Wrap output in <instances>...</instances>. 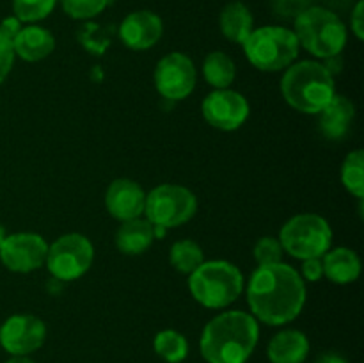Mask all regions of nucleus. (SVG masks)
I'll return each mask as SVG.
<instances>
[{"label":"nucleus","mask_w":364,"mask_h":363,"mask_svg":"<svg viewBox=\"0 0 364 363\" xmlns=\"http://www.w3.org/2000/svg\"><path fill=\"white\" fill-rule=\"evenodd\" d=\"M252 313L269 326L294 320L306 302V285L301 274L288 263L259 265L247 287Z\"/></svg>","instance_id":"1"},{"label":"nucleus","mask_w":364,"mask_h":363,"mask_svg":"<svg viewBox=\"0 0 364 363\" xmlns=\"http://www.w3.org/2000/svg\"><path fill=\"white\" fill-rule=\"evenodd\" d=\"M258 322L245 312H226L210 320L201 335L208 363H245L258 344Z\"/></svg>","instance_id":"2"},{"label":"nucleus","mask_w":364,"mask_h":363,"mask_svg":"<svg viewBox=\"0 0 364 363\" xmlns=\"http://www.w3.org/2000/svg\"><path fill=\"white\" fill-rule=\"evenodd\" d=\"M281 91L295 110L304 114H320L336 95L333 75L315 60H302L288 68Z\"/></svg>","instance_id":"3"},{"label":"nucleus","mask_w":364,"mask_h":363,"mask_svg":"<svg viewBox=\"0 0 364 363\" xmlns=\"http://www.w3.org/2000/svg\"><path fill=\"white\" fill-rule=\"evenodd\" d=\"M299 45L322 59L340 56L347 43V27L336 13L326 7L309 6L295 18Z\"/></svg>","instance_id":"4"},{"label":"nucleus","mask_w":364,"mask_h":363,"mask_svg":"<svg viewBox=\"0 0 364 363\" xmlns=\"http://www.w3.org/2000/svg\"><path fill=\"white\" fill-rule=\"evenodd\" d=\"M188 276L191 294L206 308H226L237 301L244 288V278L238 267L224 260L203 262Z\"/></svg>","instance_id":"5"},{"label":"nucleus","mask_w":364,"mask_h":363,"mask_svg":"<svg viewBox=\"0 0 364 363\" xmlns=\"http://www.w3.org/2000/svg\"><path fill=\"white\" fill-rule=\"evenodd\" d=\"M242 46L255 68L262 71H279L294 63L301 45L290 28L262 27L252 31Z\"/></svg>","instance_id":"6"},{"label":"nucleus","mask_w":364,"mask_h":363,"mask_svg":"<svg viewBox=\"0 0 364 363\" xmlns=\"http://www.w3.org/2000/svg\"><path fill=\"white\" fill-rule=\"evenodd\" d=\"M283 251L294 258H322L331 248L333 231L329 223L316 214H301L288 221L279 235Z\"/></svg>","instance_id":"7"},{"label":"nucleus","mask_w":364,"mask_h":363,"mask_svg":"<svg viewBox=\"0 0 364 363\" xmlns=\"http://www.w3.org/2000/svg\"><path fill=\"white\" fill-rule=\"evenodd\" d=\"M198 199L188 189L181 185H159L146 196L144 214L148 221L156 226L176 228L194 217Z\"/></svg>","instance_id":"8"},{"label":"nucleus","mask_w":364,"mask_h":363,"mask_svg":"<svg viewBox=\"0 0 364 363\" xmlns=\"http://www.w3.org/2000/svg\"><path fill=\"white\" fill-rule=\"evenodd\" d=\"M95 260L91 241L80 233H68L48 246L46 267L55 280L73 281L84 276Z\"/></svg>","instance_id":"9"},{"label":"nucleus","mask_w":364,"mask_h":363,"mask_svg":"<svg viewBox=\"0 0 364 363\" xmlns=\"http://www.w3.org/2000/svg\"><path fill=\"white\" fill-rule=\"evenodd\" d=\"M155 85L164 98H187L196 88V68L191 57L180 52L162 57L155 68Z\"/></svg>","instance_id":"10"},{"label":"nucleus","mask_w":364,"mask_h":363,"mask_svg":"<svg viewBox=\"0 0 364 363\" xmlns=\"http://www.w3.org/2000/svg\"><path fill=\"white\" fill-rule=\"evenodd\" d=\"M48 244L41 235L14 233L6 237L0 248V260L13 273H31L45 263Z\"/></svg>","instance_id":"11"},{"label":"nucleus","mask_w":364,"mask_h":363,"mask_svg":"<svg viewBox=\"0 0 364 363\" xmlns=\"http://www.w3.org/2000/svg\"><path fill=\"white\" fill-rule=\"evenodd\" d=\"M203 116L219 130H237L249 117V103L240 93L217 89L203 100Z\"/></svg>","instance_id":"12"},{"label":"nucleus","mask_w":364,"mask_h":363,"mask_svg":"<svg viewBox=\"0 0 364 363\" xmlns=\"http://www.w3.org/2000/svg\"><path fill=\"white\" fill-rule=\"evenodd\" d=\"M46 337V327L34 315H13L0 327V344L13 356L38 351Z\"/></svg>","instance_id":"13"},{"label":"nucleus","mask_w":364,"mask_h":363,"mask_svg":"<svg viewBox=\"0 0 364 363\" xmlns=\"http://www.w3.org/2000/svg\"><path fill=\"white\" fill-rule=\"evenodd\" d=\"M117 32L128 48L148 50L162 38L164 25L159 14L151 11H135L121 21Z\"/></svg>","instance_id":"14"},{"label":"nucleus","mask_w":364,"mask_h":363,"mask_svg":"<svg viewBox=\"0 0 364 363\" xmlns=\"http://www.w3.org/2000/svg\"><path fill=\"white\" fill-rule=\"evenodd\" d=\"M146 194L139 184L128 178H119L110 184L105 194V206L112 217L119 221L137 219L144 212Z\"/></svg>","instance_id":"15"},{"label":"nucleus","mask_w":364,"mask_h":363,"mask_svg":"<svg viewBox=\"0 0 364 363\" xmlns=\"http://www.w3.org/2000/svg\"><path fill=\"white\" fill-rule=\"evenodd\" d=\"M53 48H55V39H53L52 32L38 27V25L21 28L16 38L13 39L14 56H20L28 63L45 59L53 52Z\"/></svg>","instance_id":"16"},{"label":"nucleus","mask_w":364,"mask_h":363,"mask_svg":"<svg viewBox=\"0 0 364 363\" xmlns=\"http://www.w3.org/2000/svg\"><path fill=\"white\" fill-rule=\"evenodd\" d=\"M308 352V337L297 330L281 331L269 344V359L272 363H302Z\"/></svg>","instance_id":"17"},{"label":"nucleus","mask_w":364,"mask_h":363,"mask_svg":"<svg viewBox=\"0 0 364 363\" xmlns=\"http://www.w3.org/2000/svg\"><path fill=\"white\" fill-rule=\"evenodd\" d=\"M354 103L348 98L334 95L333 100L320 112V130L329 139H341L354 120Z\"/></svg>","instance_id":"18"},{"label":"nucleus","mask_w":364,"mask_h":363,"mask_svg":"<svg viewBox=\"0 0 364 363\" xmlns=\"http://www.w3.org/2000/svg\"><path fill=\"white\" fill-rule=\"evenodd\" d=\"M323 274L336 285L352 283L361 274V260L352 249L336 248L323 255Z\"/></svg>","instance_id":"19"},{"label":"nucleus","mask_w":364,"mask_h":363,"mask_svg":"<svg viewBox=\"0 0 364 363\" xmlns=\"http://www.w3.org/2000/svg\"><path fill=\"white\" fill-rule=\"evenodd\" d=\"M155 233L148 219L124 221L116 233V246L124 255H141L151 246Z\"/></svg>","instance_id":"20"},{"label":"nucleus","mask_w":364,"mask_h":363,"mask_svg":"<svg viewBox=\"0 0 364 363\" xmlns=\"http://www.w3.org/2000/svg\"><path fill=\"white\" fill-rule=\"evenodd\" d=\"M252 14L247 6L242 2H230L219 16L220 32L233 43H244L247 36L251 34L252 28Z\"/></svg>","instance_id":"21"},{"label":"nucleus","mask_w":364,"mask_h":363,"mask_svg":"<svg viewBox=\"0 0 364 363\" xmlns=\"http://www.w3.org/2000/svg\"><path fill=\"white\" fill-rule=\"evenodd\" d=\"M203 75L206 82L212 84L217 89H228L235 80V63L228 53L224 52H212L205 59L203 64Z\"/></svg>","instance_id":"22"},{"label":"nucleus","mask_w":364,"mask_h":363,"mask_svg":"<svg viewBox=\"0 0 364 363\" xmlns=\"http://www.w3.org/2000/svg\"><path fill=\"white\" fill-rule=\"evenodd\" d=\"M155 351L156 354L167 363H180L187 358L188 344L181 333L174 330H164L155 337Z\"/></svg>","instance_id":"23"},{"label":"nucleus","mask_w":364,"mask_h":363,"mask_svg":"<svg viewBox=\"0 0 364 363\" xmlns=\"http://www.w3.org/2000/svg\"><path fill=\"white\" fill-rule=\"evenodd\" d=\"M205 262L203 249L194 241H178L171 248V265L183 274H192Z\"/></svg>","instance_id":"24"},{"label":"nucleus","mask_w":364,"mask_h":363,"mask_svg":"<svg viewBox=\"0 0 364 363\" xmlns=\"http://www.w3.org/2000/svg\"><path fill=\"white\" fill-rule=\"evenodd\" d=\"M341 180L345 189L355 198L363 199L364 196V153L363 149H355L345 159L341 167Z\"/></svg>","instance_id":"25"},{"label":"nucleus","mask_w":364,"mask_h":363,"mask_svg":"<svg viewBox=\"0 0 364 363\" xmlns=\"http://www.w3.org/2000/svg\"><path fill=\"white\" fill-rule=\"evenodd\" d=\"M57 0H13L14 16L20 21H39L48 16Z\"/></svg>","instance_id":"26"},{"label":"nucleus","mask_w":364,"mask_h":363,"mask_svg":"<svg viewBox=\"0 0 364 363\" xmlns=\"http://www.w3.org/2000/svg\"><path fill=\"white\" fill-rule=\"evenodd\" d=\"M110 36H112V28H103L98 23H85L82 31H78V39L84 45L85 50L91 53L102 56L110 45Z\"/></svg>","instance_id":"27"},{"label":"nucleus","mask_w":364,"mask_h":363,"mask_svg":"<svg viewBox=\"0 0 364 363\" xmlns=\"http://www.w3.org/2000/svg\"><path fill=\"white\" fill-rule=\"evenodd\" d=\"M109 0H63V9L75 20H89L102 13Z\"/></svg>","instance_id":"28"},{"label":"nucleus","mask_w":364,"mask_h":363,"mask_svg":"<svg viewBox=\"0 0 364 363\" xmlns=\"http://www.w3.org/2000/svg\"><path fill=\"white\" fill-rule=\"evenodd\" d=\"M255 258L258 265H272L283 258V246L274 237H262L255 246Z\"/></svg>","instance_id":"29"},{"label":"nucleus","mask_w":364,"mask_h":363,"mask_svg":"<svg viewBox=\"0 0 364 363\" xmlns=\"http://www.w3.org/2000/svg\"><path fill=\"white\" fill-rule=\"evenodd\" d=\"M311 0H272L274 13L281 18H297L304 9H308Z\"/></svg>","instance_id":"30"},{"label":"nucleus","mask_w":364,"mask_h":363,"mask_svg":"<svg viewBox=\"0 0 364 363\" xmlns=\"http://www.w3.org/2000/svg\"><path fill=\"white\" fill-rule=\"evenodd\" d=\"M13 60H14L13 43L0 34V84H2L4 78L9 75L11 68H13Z\"/></svg>","instance_id":"31"},{"label":"nucleus","mask_w":364,"mask_h":363,"mask_svg":"<svg viewBox=\"0 0 364 363\" xmlns=\"http://www.w3.org/2000/svg\"><path fill=\"white\" fill-rule=\"evenodd\" d=\"M302 278L308 281H318L323 276V263L320 258L302 260Z\"/></svg>","instance_id":"32"},{"label":"nucleus","mask_w":364,"mask_h":363,"mask_svg":"<svg viewBox=\"0 0 364 363\" xmlns=\"http://www.w3.org/2000/svg\"><path fill=\"white\" fill-rule=\"evenodd\" d=\"M364 2L363 0H359L358 4H355L354 11H352V31H354L355 38L358 39H364Z\"/></svg>","instance_id":"33"},{"label":"nucleus","mask_w":364,"mask_h":363,"mask_svg":"<svg viewBox=\"0 0 364 363\" xmlns=\"http://www.w3.org/2000/svg\"><path fill=\"white\" fill-rule=\"evenodd\" d=\"M20 31H21V21L18 20L16 16L6 18V20H2V23H0V34H2L4 38L9 39L11 43H13V39L16 38V34Z\"/></svg>","instance_id":"34"},{"label":"nucleus","mask_w":364,"mask_h":363,"mask_svg":"<svg viewBox=\"0 0 364 363\" xmlns=\"http://www.w3.org/2000/svg\"><path fill=\"white\" fill-rule=\"evenodd\" d=\"M316 363H347V362L338 354H323L322 358H318V362Z\"/></svg>","instance_id":"35"},{"label":"nucleus","mask_w":364,"mask_h":363,"mask_svg":"<svg viewBox=\"0 0 364 363\" xmlns=\"http://www.w3.org/2000/svg\"><path fill=\"white\" fill-rule=\"evenodd\" d=\"M6 363H34V362L28 358H25V356H14V358H11L9 362H6Z\"/></svg>","instance_id":"36"},{"label":"nucleus","mask_w":364,"mask_h":363,"mask_svg":"<svg viewBox=\"0 0 364 363\" xmlns=\"http://www.w3.org/2000/svg\"><path fill=\"white\" fill-rule=\"evenodd\" d=\"M6 230H4V226H0V248H2V244H4V241H6Z\"/></svg>","instance_id":"37"}]
</instances>
